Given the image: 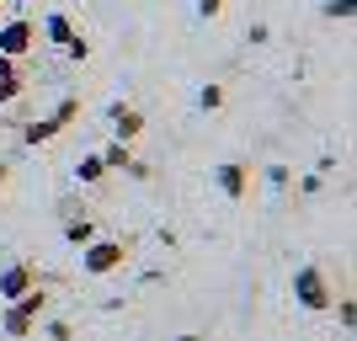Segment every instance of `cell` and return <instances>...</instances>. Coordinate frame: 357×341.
Segmentation results:
<instances>
[{
  "instance_id": "9c48e42d",
  "label": "cell",
  "mask_w": 357,
  "mask_h": 341,
  "mask_svg": "<svg viewBox=\"0 0 357 341\" xmlns=\"http://www.w3.org/2000/svg\"><path fill=\"white\" fill-rule=\"evenodd\" d=\"M43 38H48L54 48H70L75 38H80V32H75V22H70L64 11H54V16H43Z\"/></svg>"
},
{
  "instance_id": "d6986e66",
  "label": "cell",
  "mask_w": 357,
  "mask_h": 341,
  "mask_svg": "<svg viewBox=\"0 0 357 341\" xmlns=\"http://www.w3.org/2000/svg\"><path fill=\"white\" fill-rule=\"evenodd\" d=\"M70 336H75V331L64 326V320H48V341H70Z\"/></svg>"
},
{
  "instance_id": "cb8c5ba5",
  "label": "cell",
  "mask_w": 357,
  "mask_h": 341,
  "mask_svg": "<svg viewBox=\"0 0 357 341\" xmlns=\"http://www.w3.org/2000/svg\"><path fill=\"white\" fill-rule=\"evenodd\" d=\"M11 64H16V59H6V54H0V70H11Z\"/></svg>"
},
{
  "instance_id": "52a82bcc",
  "label": "cell",
  "mask_w": 357,
  "mask_h": 341,
  "mask_svg": "<svg viewBox=\"0 0 357 341\" xmlns=\"http://www.w3.org/2000/svg\"><path fill=\"white\" fill-rule=\"evenodd\" d=\"M144 134V112L139 107H112V139H123V144H134V139Z\"/></svg>"
},
{
  "instance_id": "603a6c76",
  "label": "cell",
  "mask_w": 357,
  "mask_h": 341,
  "mask_svg": "<svg viewBox=\"0 0 357 341\" xmlns=\"http://www.w3.org/2000/svg\"><path fill=\"white\" fill-rule=\"evenodd\" d=\"M6 176H11V171H6V165H0V192H6Z\"/></svg>"
},
{
  "instance_id": "7402d4cb",
  "label": "cell",
  "mask_w": 357,
  "mask_h": 341,
  "mask_svg": "<svg viewBox=\"0 0 357 341\" xmlns=\"http://www.w3.org/2000/svg\"><path fill=\"white\" fill-rule=\"evenodd\" d=\"M176 341H203V336H197V331H181V336Z\"/></svg>"
},
{
  "instance_id": "3957f363",
  "label": "cell",
  "mask_w": 357,
  "mask_h": 341,
  "mask_svg": "<svg viewBox=\"0 0 357 341\" xmlns=\"http://www.w3.org/2000/svg\"><path fill=\"white\" fill-rule=\"evenodd\" d=\"M128 240H91V245H80V272L86 278H112V272H123V262H128Z\"/></svg>"
},
{
  "instance_id": "7a4b0ae2",
  "label": "cell",
  "mask_w": 357,
  "mask_h": 341,
  "mask_svg": "<svg viewBox=\"0 0 357 341\" xmlns=\"http://www.w3.org/2000/svg\"><path fill=\"white\" fill-rule=\"evenodd\" d=\"M294 304L310 315H326L331 304H336V288H331V278L320 267H298L294 272Z\"/></svg>"
},
{
  "instance_id": "ffe728a7",
  "label": "cell",
  "mask_w": 357,
  "mask_h": 341,
  "mask_svg": "<svg viewBox=\"0 0 357 341\" xmlns=\"http://www.w3.org/2000/svg\"><path fill=\"white\" fill-rule=\"evenodd\" d=\"M267 181L272 187H288V165H267Z\"/></svg>"
},
{
  "instance_id": "5b68a950",
  "label": "cell",
  "mask_w": 357,
  "mask_h": 341,
  "mask_svg": "<svg viewBox=\"0 0 357 341\" xmlns=\"http://www.w3.org/2000/svg\"><path fill=\"white\" fill-rule=\"evenodd\" d=\"M32 43H38V22H27V16H16V22L0 27V54H6V59L32 54Z\"/></svg>"
},
{
  "instance_id": "8992f818",
  "label": "cell",
  "mask_w": 357,
  "mask_h": 341,
  "mask_svg": "<svg viewBox=\"0 0 357 341\" xmlns=\"http://www.w3.org/2000/svg\"><path fill=\"white\" fill-rule=\"evenodd\" d=\"M213 187H219L229 203H240V197L251 192V165H245V160H224V165H213Z\"/></svg>"
},
{
  "instance_id": "5bb4252c",
  "label": "cell",
  "mask_w": 357,
  "mask_h": 341,
  "mask_svg": "<svg viewBox=\"0 0 357 341\" xmlns=\"http://www.w3.org/2000/svg\"><path fill=\"white\" fill-rule=\"evenodd\" d=\"M75 181H80V187H96V181H107V165H102V155H86V160L75 165Z\"/></svg>"
},
{
  "instance_id": "ac0fdd59",
  "label": "cell",
  "mask_w": 357,
  "mask_h": 341,
  "mask_svg": "<svg viewBox=\"0 0 357 341\" xmlns=\"http://www.w3.org/2000/svg\"><path fill=\"white\" fill-rule=\"evenodd\" d=\"M64 59H75V64H86V59H91V43H86V38H75V43L64 48Z\"/></svg>"
},
{
  "instance_id": "8fae6325",
  "label": "cell",
  "mask_w": 357,
  "mask_h": 341,
  "mask_svg": "<svg viewBox=\"0 0 357 341\" xmlns=\"http://www.w3.org/2000/svg\"><path fill=\"white\" fill-rule=\"evenodd\" d=\"M96 155H102L107 176H112V171H128V165H134V144H123V139H112V144H107V149H96Z\"/></svg>"
},
{
  "instance_id": "4fadbf2b",
  "label": "cell",
  "mask_w": 357,
  "mask_h": 341,
  "mask_svg": "<svg viewBox=\"0 0 357 341\" xmlns=\"http://www.w3.org/2000/svg\"><path fill=\"white\" fill-rule=\"evenodd\" d=\"M64 240L80 251V245H91V240H96V224H91L86 213H80V219H64Z\"/></svg>"
},
{
  "instance_id": "277c9868",
  "label": "cell",
  "mask_w": 357,
  "mask_h": 341,
  "mask_svg": "<svg viewBox=\"0 0 357 341\" xmlns=\"http://www.w3.org/2000/svg\"><path fill=\"white\" fill-rule=\"evenodd\" d=\"M32 282H43V278H38V262H32V256H16L11 267L0 272V304H16Z\"/></svg>"
},
{
  "instance_id": "ba28073f",
  "label": "cell",
  "mask_w": 357,
  "mask_h": 341,
  "mask_svg": "<svg viewBox=\"0 0 357 341\" xmlns=\"http://www.w3.org/2000/svg\"><path fill=\"white\" fill-rule=\"evenodd\" d=\"M48 304H54V294H48V282H32L27 294L16 298V310L27 315V320H43V315H48Z\"/></svg>"
},
{
  "instance_id": "6da1fadb",
  "label": "cell",
  "mask_w": 357,
  "mask_h": 341,
  "mask_svg": "<svg viewBox=\"0 0 357 341\" xmlns=\"http://www.w3.org/2000/svg\"><path fill=\"white\" fill-rule=\"evenodd\" d=\"M75 118H80V96H64V102L54 107L48 118H32V123H22V144H27V149L48 144V139H59V134L70 128Z\"/></svg>"
},
{
  "instance_id": "30bf717a",
  "label": "cell",
  "mask_w": 357,
  "mask_h": 341,
  "mask_svg": "<svg viewBox=\"0 0 357 341\" xmlns=\"http://www.w3.org/2000/svg\"><path fill=\"white\" fill-rule=\"evenodd\" d=\"M0 331H6L11 341H27L32 331H38V320H27V315L16 310V304H6V315H0Z\"/></svg>"
},
{
  "instance_id": "e0dca14e",
  "label": "cell",
  "mask_w": 357,
  "mask_h": 341,
  "mask_svg": "<svg viewBox=\"0 0 357 341\" xmlns=\"http://www.w3.org/2000/svg\"><path fill=\"white\" fill-rule=\"evenodd\" d=\"M331 310H336V320H342V331H352V326H357V304H352V298H336Z\"/></svg>"
},
{
  "instance_id": "9a60e30c",
  "label": "cell",
  "mask_w": 357,
  "mask_h": 341,
  "mask_svg": "<svg viewBox=\"0 0 357 341\" xmlns=\"http://www.w3.org/2000/svg\"><path fill=\"white\" fill-rule=\"evenodd\" d=\"M320 16H326V22H352V16H357V0H326Z\"/></svg>"
},
{
  "instance_id": "7c38bea8",
  "label": "cell",
  "mask_w": 357,
  "mask_h": 341,
  "mask_svg": "<svg viewBox=\"0 0 357 341\" xmlns=\"http://www.w3.org/2000/svg\"><path fill=\"white\" fill-rule=\"evenodd\" d=\"M16 96H27V75L11 64V70H0V107H11Z\"/></svg>"
},
{
  "instance_id": "44dd1931",
  "label": "cell",
  "mask_w": 357,
  "mask_h": 341,
  "mask_svg": "<svg viewBox=\"0 0 357 341\" xmlns=\"http://www.w3.org/2000/svg\"><path fill=\"white\" fill-rule=\"evenodd\" d=\"M224 11V0H197V16H219Z\"/></svg>"
},
{
  "instance_id": "2e32d148",
  "label": "cell",
  "mask_w": 357,
  "mask_h": 341,
  "mask_svg": "<svg viewBox=\"0 0 357 341\" xmlns=\"http://www.w3.org/2000/svg\"><path fill=\"white\" fill-rule=\"evenodd\" d=\"M197 107H203V112H219L224 107V86H203L197 91Z\"/></svg>"
}]
</instances>
